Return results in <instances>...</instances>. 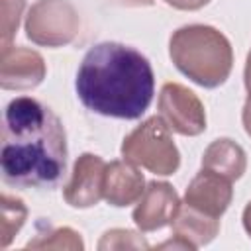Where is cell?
I'll return each instance as SVG.
<instances>
[{
	"instance_id": "obj_1",
	"label": "cell",
	"mask_w": 251,
	"mask_h": 251,
	"mask_svg": "<svg viewBox=\"0 0 251 251\" xmlns=\"http://www.w3.org/2000/svg\"><path fill=\"white\" fill-rule=\"evenodd\" d=\"M2 178L20 188H53L67 169V133L43 102L18 96L4 110Z\"/></svg>"
},
{
	"instance_id": "obj_2",
	"label": "cell",
	"mask_w": 251,
	"mask_h": 251,
	"mask_svg": "<svg viewBox=\"0 0 251 251\" xmlns=\"http://www.w3.org/2000/svg\"><path fill=\"white\" fill-rule=\"evenodd\" d=\"M75 90L84 108L98 116L137 120L153 100L155 75L147 57L137 49L102 41L82 57Z\"/></svg>"
},
{
	"instance_id": "obj_3",
	"label": "cell",
	"mask_w": 251,
	"mask_h": 251,
	"mask_svg": "<svg viewBox=\"0 0 251 251\" xmlns=\"http://www.w3.org/2000/svg\"><path fill=\"white\" fill-rule=\"evenodd\" d=\"M169 57L184 76L204 88L222 86L233 67L229 39L206 24H190L173 31Z\"/></svg>"
},
{
	"instance_id": "obj_4",
	"label": "cell",
	"mask_w": 251,
	"mask_h": 251,
	"mask_svg": "<svg viewBox=\"0 0 251 251\" xmlns=\"http://www.w3.org/2000/svg\"><path fill=\"white\" fill-rule=\"evenodd\" d=\"M122 157L161 176L175 175L180 167V153L161 116L145 120L126 135L122 143Z\"/></svg>"
},
{
	"instance_id": "obj_5",
	"label": "cell",
	"mask_w": 251,
	"mask_h": 251,
	"mask_svg": "<svg viewBox=\"0 0 251 251\" xmlns=\"http://www.w3.org/2000/svg\"><path fill=\"white\" fill-rule=\"evenodd\" d=\"M80 16L69 0H37L25 16V35L41 47H63L75 41Z\"/></svg>"
},
{
	"instance_id": "obj_6",
	"label": "cell",
	"mask_w": 251,
	"mask_h": 251,
	"mask_svg": "<svg viewBox=\"0 0 251 251\" xmlns=\"http://www.w3.org/2000/svg\"><path fill=\"white\" fill-rule=\"evenodd\" d=\"M159 116L171 131L194 137L206 129V110L200 98L178 82L163 84L157 100Z\"/></svg>"
},
{
	"instance_id": "obj_7",
	"label": "cell",
	"mask_w": 251,
	"mask_h": 251,
	"mask_svg": "<svg viewBox=\"0 0 251 251\" xmlns=\"http://www.w3.org/2000/svg\"><path fill=\"white\" fill-rule=\"evenodd\" d=\"M106 165L108 163L94 153H82L75 161L71 178L63 188V198L71 208H92L104 198Z\"/></svg>"
},
{
	"instance_id": "obj_8",
	"label": "cell",
	"mask_w": 251,
	"mask_h": 251,
	"mask_svg": "<svg viewBox=\"0 0 251 251\" xmlns=\"http://www.w3.org/2000/svg\"><path fill=\"white\" fill-rule=\"evenodd\" d=\"M178 208L180 200L176 190L169 182L151 180L137 200V206L133 210V224L143 233L157 231L173 224Z\"/></svg>"
},
{
	"instance_id": "obj_9",
	"label": "cell",
	"mask_w": 251,
	"mask_h": 251,
	"mask_svg": "<svg viewBox=\"0 0 251 251\" xmlns=\"http://www.w3.org/2000/svg\"><path fill=\"white\" fill-rule=\"evenodd\" d=\"M47 67L43 57L27 47H8L0 59V86L4 90H29L43 82Z\"/></svg>"
},
{
	"instance_id": "obj_10",
	"label": "cell",
	"mask_w": 251,
	"mask_h": 251,
	"mask_svg": "<svg viewBox=\"0 0 251 251\" xmlns=\"http://www.w3.org/2000/svg\"><path fill=\"white\" fill-rule=\"evenodd\" d=\"M231 198H233L231 180L206 169H202L188 182L184 192V204L214 218H222V214L231 204Z\"/></svg>"
},
{
	"instance_id": "obj_11",
	"label": "cell",
	"mask_w": 251,
	"mask_h": 251,
	"mask_svg": "<svg viewBox=\"0 0 251 251\" xmlns=\"http://www.w3.org/2000/svg\"><path fill=\"white\" fill-rule=\"evenodd\" d=\"M145 178L139 173L137 165L124 161H112L106 165L104 175V200L110 206L126 208L129 204H135L143 190H145Z\"/></svg>"
},
{
	"instance_id": "obj_12",
	"label": "cell",
	"mask_w": 251,
	"mask_h": 251,
	"mask_svg": "<svg viewBox=\"0 0 251 251\" xmlns=\"http://www.w3.org/2000/svg\"><path fill=\"white\" fill-rule=\"evenodd\" d=\"M173 235L184 239L192 249L208 245L220 231V218L208 216L184 202H180V208L171 224Z\"/></svg>"
},
{
	"instance_id": "obj_13",
	"label": "cell",
	"mask_w": 251,
	"mask_h": 251,
	"mask_svg": "<svg viewBox=\"0 0 251 251\" xmlns=\"http://www.w3.org/2000/svg\"><path fill=\"white\" fill-rule=\"evenodd\" d=\"M202 169L218 173L231 182L241 178L245 169H247V155L241 145H237L229 137H220L214 139L204 155H202Z\"/></svg>"
},
{
	"instance_id": "obj_14",
	"label": "cell",
	"mask_w": 251,
	"mask_h": 251,
	"mask_svg": "<svg viewBox=\"0 0 251 251\" xmlns=\"http://www.w3.org/2000/svg\"><path fill=\"white\" fill-rule=\"evenodd\" d=\"M0 206H2V222H0V247L6 249L12 239L16 237V233L22 229V226L25 224L27 218V208L25 204L10 194H2L0 198Z\"/></svg>"
},
{
	"instance_id": "obj_15",
	"label": "cell",
	"mask_w": 251,
	"mask_h": 251,
	"mask_svg": "<svg viewBox=\"0 0 251 251\" xmlns=\"http://www.w3.org/2000/svg\"><path fill=\"white\" fill-rule=\"evenodd\" d=\"M25 249H84V243L73 227H55L37 233L25 243Z\"/></svg>"
},
{
	"instance_id": "obj_16",
	"label": "cell",
	"mask_w": 251,
	"mask_h": 251,
	"mask_svg": "<svg viewBox=\"0 0 251 251\" xmlns=\"http://www.w3.org/2000/svg\"><path fill=\"white\" fill-rule=\"evenodd\" d=\"M98 249L100 251H106V249H149V243L137 231L116 227V229H108L102 235V239L98 241Z\"/></svg>"
},
{
	"instance_id": "obj_17",
	"label": "cell",
	"mask_w": 251,
	"mask_h": 251,
	"mask_svg": "<svg viewBox=\"0 0 251 251\" xmlns=\"http://www.w3.org/2000/svg\"><path fill=\"white\" fill-rule=\"evenodd\" d=\"M25 8V0H2V51L10 47L22 14Z\"/></svg>"
},
{
	"instance_id": "obj_18",
	"label": "cell",
	"mask_w": 251,
	"mask_h": 251,
	"mask_svg": "<svg viewBox=\"0 0 251 251\" xmlns=\"http://www.w3.org/2000/svg\"><path fill=\"white\" fill-rule=\"evenodd\" d=\"M167 6H173L176 10H184V12H194L204 8L210 0H163Z\"/></svg>"
},
{
	"instance_id": "obj_19",
	"label": "cell",
	"mask_w": 251,
	"mask_h": 251,
	"mask_svg": "<svg viewBox=\"0 0 251 251\" xmlns=\"http://www.w3.org/2000/svg\"><path fill=\"white\" fill-rule=\"evenodd\" d=\"M243 80H245V90H247V100L251 104V51L247 55V61H245V71H243Z\"/></svg>"
},
{
	"instance_id": "obj_20",
	"label": "cell",
	"mask_w": 251,
	"mask_h": 251,
	"mask_svg": "<svg viewBox=\"0 0 251 251\" xmlns=\"http://www.w3.org/2000/svg\"><path fill=\"white\" fill-rule=\"evenodd\" d=\"M241 122H243V129H245V133L251 137V104H249V102H245V104H243Z\"/></svg>"
},
{
	"instance_id": "obj_21",
	"label": "cell",
	"mask_w": 251,
	"mask_h": 251,
	"mask_svg": "<svg viewBox=\"0 0 251 251\" xmlns=\"http://www.w3.org/2000/svg\"><path fill=\"white\" fill-rule=\"evenodd\" d=\"M243 227L251 237V202H247V206L243 210Z\"/></svg>"
},
{
	"instance_id": "obj_22",
	"label": "cell",
	"mask_w": 251,
	"mask_h": 251,
	"mask_svg": "<svg viewBox=\"0 0 251 251\" xmlns=\"http://www.w3.org/2000/svg\"><path fill=\"white\" fill-rule=\"evenodd\" d=\"M126 4H135V6H141V4H151L153 0H122Z\"/></svg>"
}]
</instances>
